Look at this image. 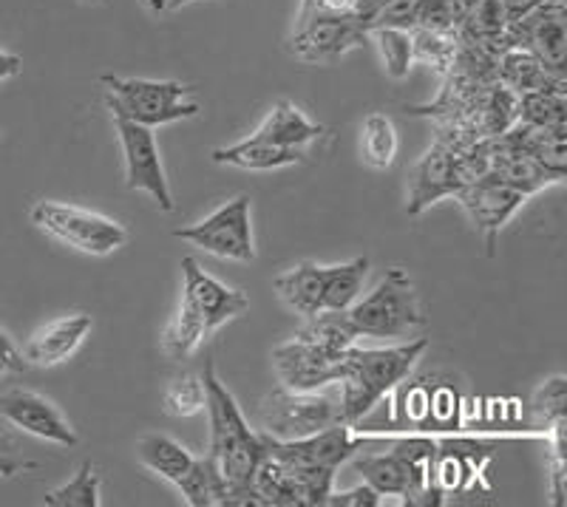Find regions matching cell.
<instances>
[{"label":"cell","instance_id":"2e32d148","mask_svg":"<svg viewBox=\"0 0 567 507\" xmlns=\"http://www.w3.org/2000/svg\"><path fill=\"white\" fill-rule=\"evenodd\" d=\"M460 187L463 185H460L457 176V145L437 139L414 165L412 182H409L406 213L420 216L437 201L457 196Z\"/></svg>","mask_w":567,"mask_h":507},{"label":"cell","instance_id":"836d02e7","mask_svg":"<svg viewBox=\"0 0 567 507\" xmlns=\"http://www.w3.org/2000/svg\"><path fill=\"white\" fill-rule=\"evenodd\" d=\"M420 14H423V0H383V7L369 20L367 34L372 29H403L412 32L420 27Z\"/></svg>","mask_w":567,"mask_h":507},{"label":"cell","instance_id":"d6986e66","mask_svg":"<svg viewBox=\"0 0 567 507\" xmlns=\"http://www.w3.org/2000/svg\"><path fill=\"white\" fill-rule=\"evenodd\" d=\"M323 289H327V267L316 261H301L290 272L276 278V292L281 296V301L301 318H312L321 312Z\"/></svg>","mask_w":567,"mask_h":507},{"label":"cell","instance_id":"f1b7e54d","mask_svg":"<svg viewBox=\"0 0 567 507\" xmlns=\"http://www.w3.org/2000/svg\"><path fill=\"white\" fill-rule=\"evenodd\" d=\"M363 162L374 170H389L398 156V131L386 114H369L361 128Z\"/></svg>","mask_w":567,"mask_h":507},{"label":"cell","instance_id":"7a4b0ae2","mask_svg":"<svg viewBox=\"0 0 567 507\" xmlns=\"http://www.w3.org/2000/svg\"><path fill=\"white\" fill-rule=\"evenodd\" d=\"M425 349H429V338H417V341L386 349H363L354 343L347 352L343 377L338 380V385H341V400H338L341 423L354 425L358 420L367 417L394 385L409 377Z\"/></svg>","mask_w":567,"mask_h":507},{"label":"cell","instance_id":"7402d4cb","mask_svg":"<svg viewBox=\"0 0 567 507\" xmlns=\"http://www.w3.org/2000/svg\"><path fill=\"white\" fill-rule=\"evenodd\" d=\"M321 134L323 125L310 123V120L303 116V111L298 108L296 103H290V100H278V103L272 105L270 114H267L265 123L258 125L256 131V136H261V139H270L276 142V145H284V148L298 151L307 148V145H310L312 139H318Z\"/></svg>","mask_w":567,"mask_h":507},{"label":"cell","instance_id":"9c48e42d","mask_svg":"<svg viewBox=\"0 0 567 507\" xmlns=\"http://www.w3.org/2000/svg\"><path fill=\"white\" fill-rule=\"evenodd\" d=\"M367 29L349 14H307L296 20L290 52L303 63L329 65L367 43Z\"/></svg>","mask_w":567,"mask_h":507},{"label":"cell","instance_id":"b9f144b4","mask_svg":"<svg viewBox=\"0 0 567 507\" xmlns=\"http://www.w3.org/2000/svg\"><path fill=\"white\" fill-rule=\"evenodd\" d=\"M187 3H194V0H145V7H148L154 14L176 12V9L187 7Z\"/></svg>","mask_w":567,"mask_h":507},{"label":"cell","instance_id":"bcb514c9","mask_svg":"<svg viewBox=\"0 0 567 507\" xmlns=\"http://www.w3.org/2000/svg\"><path fill=\"white\" fill-rule=\"evenodd\" d=\"M468 3H474V0H468Z\"/></svg>","mask_w":567,"mask_h":507},{"label":"cell","instance_id":"44dd1931","mask_svg":"<svg viewBox=\"0 0 567 507\" xmlns=\"http://www.w3.org/2000/svg\"><path fill=\"white\" fill-rule=\"evenodd\" d=\"M496 80L503 85H508L516 96L528 94V91H542V89H565V80L550 74L539 60L534 58L525 49H505L499 58H496Z\"/></svg>","mask_w":567,"mask_h":507},{"label":"cell","instance_id":"cb8c5ba5","mask_svg":"<svg viewBox=\"0 0 567 507\" xmlns=\"http://www.w3.org/2000/svg\"><path fill=\"white\" fill-rule=\"evenodd\" d=\"M296 338L303 343H310V346L321 349V352L341 358V354H347L349 349L358 343L361 334L354 332L347 312H338V309H321L318 315L307 318V323L298 329Z\"/></svg>","mask_w":567,"mask_h":507},{"label":"cell","instance_id":"d6a6232c","mask_svg":"<svg viewBox=\"0 0 567 507\" xmlns=\"http://www.w3.org/2000/svg\"><path fill=\"white\" fill-rule=\"evenodd\" d=\"M162 408L171 417H194L205 412V383L196 374L171 380V385L162 394Z\"/></svg>","mask_w":567,"mask_h":507},{"label":"cell","instance_id":"d4e9b609","mask_svg":"<svg viewBox=\"0 0 567 507\" xmlns=\"http://www.w3.org/2000/svg\"><path fill=\"white\" fill-rule=\"evenodd\" d=\"M176 488L190 507H225L227 482L207 454L196 456L190 470L182 476Z\"/></svg>","mask_w":567,"mask_h":507},{"label":"cell","instance_id":"d590c367","mask_svg":"<svg viewBox=\"0 0 567 507\" xmlns=\"http://www.w3.org/2000/svg\"><path fill=\"white\" fill-rule=\"evenodd\" d=\"M554 431V456H550V505H565L567 494V474H565V423L550 425Z\"/></svg>","mask_w":567,"mask_h":507},{"label":"cell","instance_id":"4dcf8cb0","mask_svg":"<svg viewBox=\"0 0 567 507\" xmlns=\"http://www.w3.org/2000/svg\"><path fill=\"white\" fill-rule=\"evenodd\" d=\"M460 34L457 32H437V29H412V49L414 60L434 65L437 71H452L454 58H457Z\"/></svg>","mask_w":567,"mask_h":507},{"label":"cell","instance_id":"52a82bcc","mask_svg":"<svg viewBox=\"0 0 567 507\" xmlns=\"http://www.w3.org/2000/svg\"><path fill=\"white\" fill-rule=\"evenodd\" d=\"M174 236L187 241V245L210 252V256L225 258V261H256L250 196H236V199H230L227 205H221L219 210H213L207 219L174 230Z\"/></svg>","mask_w":567,"mask_h":507},{"label":"cell","instance_id":"603a6c76","mask_svg":"<svg viewBox=\"0 0 567 507\" xmlns=\"http://www.w3.org/2000/svg\"><path fill=\"white\" fill-rule=\"evenodd\" d=\"M136 459H140L151 474L162 476L171 485H179L182 476L190 470L196 456L185 448L182 443H176L168 434H142L136 439Z\"/></svg>","mask_w":567,"mask_h":507},{"label":"cell","instance_id":"1f68e13d","mask_svg":"<svg viewBox=\"0 0 567 507\" xmlns=\"http://www.w3.org/2000/svg\"><path fill=\"white\" fill-rule=\"evenodd\" d=\"M369 38L378 43V52L383 58V69L392 80H403L414 63V49H412V32L403 29H372Z\"/></svg>","mask_w":567,"mask_h":507},{"label":"cell","instance_id":"8d00e7d4","mask_svg":"<svg viewBox=\"0 0 567 507\" xmlns=\"http://www.w3.org/2000/svg\"><path fill=\"white\" fill-rule=\"evenodd\" d=\"M327 505L332 507H378L381 505V494L374 488H369L367 482L358 485L352 490H343V494H329Z\"/></svg>","mask_w":567,"mask_h":507},{"label":"cell","instance_id":"74e56055","mask_svg":"<svg viewBox=\"0 0 567 507\" xmlns=\"http://www.w3.org/2000/svg\"><path fill=\"white\" fill-rule=\"evenodd\" d=\"M0 366L7 369V372H27V358H23V352H20L18 346L12 343V338H9L3 329H0Z\"/></svg>","mask_w":567,"mask_h":507},{"label":"cell","instance_id":"6da1fadb","mask_svg":"<svg viewBox=\"0 0 567 507\" xmlns=\"http://www.w3.org/2000/svg\"><path fill=\"white\" fill-rule=\"evenodd\" d=\"M205 412L210 420V456L219 474L227 482L225 507H261L256 490H252V474H256L261 456H265V443L261 434L247 425L239 403L227 392L216 374V363L207 360L205 374Z\"/></svg>","mask_w":567,"mask_h":507},{"label":"cell","instance_id":"7bdbcfd3","mask_svg":"<svg viewBox=\"0 0 567 507\" xmlns=\"http://www.w3.org/2000/svg\"><path fill=\"white\" fill-rule=\"evenodd\" d=\"M0 451H7V454H12V439H9L7 434H3V431H0Z\"/></svg>","mask_w":567,"mask_h":507},{"label":"cell","instance_id":"9a60e30c","mask_svg":"<svg viewBox=\"0 0 567 507\" xmlns=\"http://www.w3.org/2000/svg\"><path fill=\"white\" fill-rule=\"evenodd\" d=\"M0 417L12 423L14 428L32 434V437L45 439V443L65 445V448H74L80 443L78 431L71 428L58 405L45 400L43 394L29 392V389H12V392L3 394L0 397Z\"/></svg>","mask_w":567,"mask_h":507},{"label":"cell","instance_id":"5b68a950","mask_svg":"<svg viewBox=\"0 0 567 507\" xmlns=\"http://www.w3.org/2000/svg\"><path fill=\"white\" fill-rule=\"evenodd\" d=\"M29 216L40 230L58 238L60 245L74 247L89 256H109L128 241V230L120 221L78 205L43 199L32 207Z\"/></svg>","mask_w":567,"mask_h":507},{"label":"cell","instance_id":"8992f818","mask_svg":"<svg viewBox=\"0 0 567 507\" xmlns=\"http://www.w3.org/2000/svg\"><path fill=\"white\" fill-rule=\"evenodd\" d=\"M341 423L338 400L318 392H290L276 385L258 405V428L272 439H301Z\"/></svg>","mask_w":567,"mask_h":507},{"label":"cell","instance_id":"4fadbf2b","mask_svg":"<svg viewBox=\"0 0 567 507\" xmlns=\"http://www.w3.org/2000/svg\"><path fill=\"white\" fill-rule=\"evenodd\" d=\"M454 199L460 201L465 213H468L471 225L477 227L480 236L485 238V247H488V256H494L496 236L514 219V213L525 205L523 190L505 185L503 179H496L494 174H485L483 179L468 182L457 190Z\"/></svg>","mask_w":567,"mask_h":507},{"label":"cell","instance_id":"83f0119b","mask_svg":"<svg viewBox=\"0 0 567 507\" xmlns=\"http://www.w3.org/2000/svg\"><path fill=\"white\" fill-rule=\"evenodd\" d=\"M516 100L519 96L496 80L494 85L480 94V136L477 139H488V136H499L516 123Z\"/></svg>","mask_w":567,"mask_h":507},{"label":"cell","instance_id":"e0dca14e","mask_svg":"<svg viewBox=\"0 0 567 507\" xmlns=\"http://www.w3.org/2000/svg\"><path fill=\"white\" fill-rule=\"evenodd\" d=\"M91 332V315L78 312V315H63L58 321L45 323L43 329L29 338L23 346V358L29 366H58L65 358L78 352L85 334Z\"/></svg>","mask_w":567,"mask_h":507},{"label":"cell","instance_id":"f35d334b","mask_svg":"<svg viewBox=\"0 0 567 507\" xmlns=\"http://www.w3.org/2000/svg\"><path fill=\"white\" fill-rule=\"evenodd\" d=\"M545 3H550V0H503V9L508 14V23H514V20L525 18V14L545 7Z\"/></svg>","mask_w":567,"mask_h":507},{"label":"cell","instance_id":"30bf717a","mask_svg":"<svg viewBox=\"0 0 567 507\" xmlns=\"http://www.w3.org/2000/svg\"><path fill=\"white\" fill-rule=\"evenodd\" d=\"M182 278H185V287H182L179 309L190 312L207 329V334L221 329L233 318L245 315L250 309V298L241 289H233L207 276L196 258H182Z\"/></svg>","mask_w":567,"mask_h":507},{"label":"cell","instance_id":"ee69618b","mask_svg":"<svg viewBox=\"0 0 567 507\" xmlns=\"http://www.w3.org/2000/svg\"><path fill=\"white\" fill-rule=\"evenodd\" d=\"M83 3H105V0H83Z\"/></svg>","mask_w":567,"mask_h":507},{"label":"cell","instance_id":"ac0fdd59","mask_svg":"<svg viewBox=\"0 0 567 507\" xmlns=\"http://www.w3.org/2000/svg\"><path fill=\"white\" fill-rule=\"evenodd\" d=\"M303 159V151L284 148L270 139L250 134L247 139L227 145V148L213 151V162L216 165L239 167V170H256V174H267V170H281V167L298 165Z\"/></svg>","mask_w":567,"mask_h":507},{"label":"cell","instance_id":"f6af8a7d","mask_svg":"<svg viewBox=\"0 0 567 507\" xmlns=\"http://www.w3.org/2000/svg\"><path fill=\"white\" fill-rule=\"evenodd\" d=\"M3 372H7V369H3V366H0V374H3Z\"/></svg>","mask_w":567,"mask_h":507},{"label":"cell","instance_id":"4316f807","mask_svg":"<svg viewBox=\"0 0 567 507\" xmlns=\"http://www.w3.org/2000/svg\"><path fill=\"white\" fill-rule=\"evenodd\" d=\"M369 276V258H352L347 263L327 267V289H323V309L347 312L363 292V281Z\"/></svg>","mask_w":567,"mask_h":507},{"label":"cell","instance_id":"277c9868","mask_svg":"<svg viewBox=\"0 0 567 507\" xmlns=\"http://www.w3.org/2000/svg\"><path fill=\"white\" fill-rule=\"evenodd\" d=\"M105 103L109 111L123 114L145 128L182 123L199 116V103H190V85L176 80H145V77H114L103 74Z\"/></svg>","mask_w":567,"mask_h":507},{"label":"cell","instance_id":"7c38bea8","mask_svg":"<svg viewBox=\"0 0 567 507\" xmlns=\"http://www.w3.org/2000/svg\"><path fill=\"white\" fill-rule=\"evenodd\" d=\"M261 443H265V454L276 456L278 463H284L287 468H318L336 474L347 459L358 454L363 439L352 437V425L338 423L318 431V434H310V437L287 439V443L261 434Z\"/></svg>","mask_w":567,"mask_h":507},{"label":"cell","instance_id":"5bb4252c","mask_svg":"<svg viewBox=\"0 0 567 507\" xmlns=\"http://www.w3.org/2000/svg\"><path fill=\"white\" fill-rule=\"evenodd\" d=\"M272 366H276L284 389H290V392H318L323 385H332L343 377L347 354L336 358V354H327L321 349L310 346V343L292 338V341L272 349Z\"/></svg>","mask_w":567,"mask_h":507},{"label":"cell","instance_id":"484cf974","mask_svg":"<svg viewBox=\"0 0 567 507\" xmlns=\"http://www.w3.org/2000/svg\"><path fill=\"white\" fill-rule=\"evenodd\" d=\"M516 123L534 125V128L567 131L565 89H542L519 94V100H516Z\"/></svg>","mask_w":567,"mask_h":507},{"label":"cell","instance_id":"3957f363","mask_svg":"<svg viewBox=\"0 0 567 507\" xmlns=\"http://www.w3.org/2000/svg\"><path fill=\"white\" fill-rule=\"evenodd\" d=\"M354 332L361 338H392L409 341L417 329L425 327L423 307L414 292V281L403 267H392L378 281V287L347 309Z\"/></svg>","mask_w":567,"mask_h":507},{"label":"cell","instance_id":"8fae6325","mask_svg":"<svg viewBox=\"0 0 567 507\" xmlns=\"http://www.w3.org/2000/svg\"><path fill=\"white\" fill-rule=\"evenodd\" d=\"M508 40L516 49L534 54L550 74H567V9L565 0H550L525 18L508 23Z\"/></svg>","mask_w":567,"mask_h":507},{"label":"cell","instance_id":"60d3db41","mask_svg":"<svg viewBox=\"0 0 567 507\" xmlns=\"http://www.w3.org/2000/svg\"><path fill=\"white\" fill-rule=\"evenodd\" d=\"M20 71H23V60H20L18 54L3 52V49H0V83H3V80L18 77Z\"/></svg>","mask_w":567,"mask_h":507},{"label":"cell","instance_id":"f546056e","mask_svg":"<svg viewBox=\"0 0 567 507\" xmlns=\"http://www.w3.org/2000/svg\"><path fill=\"white\" fill-rule=\"evenodd\" d=\"M100 474L97 468H94V463L91 459H85L83 465H80V470L74 476H71L65 485H60V488L49 490L43 499V505L49 507H100Z\"/></svg>","mask_w":567,"mask_h":507},{"label":"cell","instance_id":"ab89813d","mask_svg":"<svg viewBox=\"0 0 567 507\" xmlns=\"http://www.w3.org/2000/svg\"><path fill=\"white\" fill-rule=\"evenodd\" d=\"M381 7H383V0H352V18L358 20L363 29H367L369 20H372V14L378 12Z\"/></svg>","mask_w":567,"mask_h":507},{"label":"cell","instance_id":"ffe728a7","mask_svg":"<svg viewBox=\"0 0 567 507\" xmlns=\"http://www.w3.org/2000/svg\"><path fill=\"white\" fill-rule=\"evenodd\" d=\"M516 148L525 151L534 162H539L550 176H556L559 182H565L567 174V142L565 131L554 128H534V125L514 123L505 131Z\"/></svg>","mask_w":567,"mask_h":507},{"label":"cell","instance_id":"e575fe53","mask_svg":"<svg viewBox=\"0 0 567 507\" xmlns=\"http://www.w3.org/2000/svg\"><path fill=\"white\" fill-rule=\"evenodd\" d=\"M565 408H567V380L561 374L545 380L534 394V414L545 428L556 423H565Z\"/></svg>","mask_w":567,"mask_h":507},{"label":"cell","instance_id":"ba28073f","mask_svg":"<svg viewBox=\"0 0 567 507\" xmlns=\"http://www.w3.org/2000/svg\"><path fill=\"white\" fill-rule=\"evenodd\" d=\"M111 116H114L116 136H120V145H123L125 187L148 193L162 213H174L176 205L174 196H171L165 167H162L154 128H145V125L134 123L123 114H114V111H111Z\"/></svg>","mask_w":567,"mask_h":507}]
</instances>
